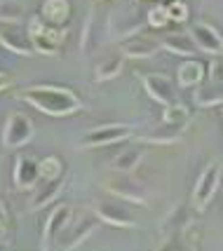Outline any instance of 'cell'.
I'll use <instances>...</instances> for the list:
<instances>
[{"mask_svg":"<svg viewBox=\"0 0 223 251\" xmlns=\"http://www.w3.org/2000/svg\"><path fill=\"white\" fill-rule=\"evenodd\" d=\"M17 97L26 101L28 106L40 110L50 118H71L82 110L80 97L68 87H54V85H28L19 89Z\"/></svg>","mask_w":223,"mask_h":251,"instance_id":"6da1fadb","label":"cell"},{"mask_svg":"<svg viewBox=\"0 0 223 251\" xmlns=\"http://www.w3.org/2000/svg\"><path fill=\"white\" fill-rule=\"evenodd\" d=\"M26 33L33 43L35 54H45V56H54L59 54L61 45L66 40V28L64 26H52L47 24L43 17H31Z\"/></svg>","mask_w":223,"mask_h":251,"instance_id":"7a4b0ae2","label":"cell"},{"mask_svg":"<svg viewBox=\"0 0 223 251\" xmlns=\"http://www.w3.org/2000/svg\"><path fill=\"white\" fill-rule=\"evenodd\" d=\"M134 136L132 125H124V122H111V125H101L94 129H87L80 141L75 143L78 151H92V148H103V146H113V143L127 141Z\"/></svg>","mask_w":223,"mask_h":251,"instance_id":"3957f363","label":"cell"},{"mask_svg":"<svg viewBox=\"0 0 223 251\" xmlns=\"http://www.w3.org/2000/svg\"><path fill=\"white\" fill-rule=\"evenodd\" d=\"M103 190L108 195H115L120 200H124V202L141 204V207H146L148 200H150V190L136 176H132V172H115V176H111L103 183Z\"/></svg>","mask_w":223,"mask_h":251,"instance_id":"277c9868","label":"cell"},{"mask_svg":"<svg viewBox=\"0 0 223 251\" xmlns=\"http://www.w3.org/2000/svg\"><path fill=\"white\" fill-rule=\"evenodd\" d=\"M146 26V14L136 5H124L120 10L111 12L108 17V35L115 43H123L136 33H141Z\"/></svg>","mask_w":223,"mask_h":251,"instance_id":"5b68a950","label":"cell"},{"mask_svg":"<svg viewBox=\"0 0 223 251\" xmlns=\"http://www.w3.org/2000/svg\"><path fill=\"white\" fill-rule=\"evenodd\" d=\"M223 181V164L219 160H212L204 169L200 172L195 186H193V195H190V207L202 211L212 202V197L216 195V190L221 188Z\"/></svg>","mask_w":223,"mask_h":251,"instance_id":"8992f818","label":"cell"},{"mask_svg":"<svg viewBox=\"0 0 223 251\" xmlns=\"http://www.w3.org/2000/svg\"><path fill=\"white\" fill-rule=\"evenodd\" d=\"M35 136V125L33 120L26 115V113H10L7 120H5V127H2V134H0V141H2V148L5 151H19L24 146L33 141Z\"/></svg>","mask_w":223,"mask_h":251,"instance_id":"52a82bcc","label":"cell"},{"mask_svg":"<svg viewBox=\"0 0 223 251\" xmlns=\"http://www.w3.org/2000/svg\"><path fill=\"white\" fill-rule=\"evenodd\" d=\"M94 216L103 223H108L113 228H134L136 219H134L132 209L124 204V200L120 197H99L94 204H92Z\"/></svg>","mask_w":223,"mask_h":251,"instance_id":"ba28073f","label":"cell"},{"mask_svg":"<svg viewBox=\"0 0 223 251\" xmlns=\"http://www.w3.org/2000/svg\"><path fill=\"white\" fill-rule=\"evenodd\" d=\"M99 228V219L94 216V214H87V211H80L78 216L73 219L71 216V221L66 223V228H64V232L59 235V240H56L54 249H75V247H80L82 242L87 240L89 235L94 232V230Z\"/></svg>","mask_w":223,"mask_h":251,"instance_id":"9c48e42d","label":"cell"},{"mask_svg":"<svg viewBox=\"0 0 223 251\" xmlns=\"http://www.w3.org/2000/svg\"><path fill=\"white\" fill-rule=\"evenodd\" d=\"M188 35L193 40V45L200 52H204V54L209 56L223 54V35L214 28L212 24H204V22L193 24V26H188Z\"/></svg>","mask_w":223,"mask_h":251,"instance_id":"30bf717a","label":"cell"},{"mask_svg":"<svg viewBox=\"0 0 223 251\" xmlns=\"http://www.w3.org/2000/svg\"><path fill=\"white\" fill-rule=\"evenodd\" d=\"M144 80V89L148 92V97L157 101L160 106H169V103H176L178 101V92L176 85L162 73H148L141 77Z\"/></svg>","mask_w":223,"mask_h":251,"instance_id":"8fae6325","label":"cell"},{"mask_svg":"<svg viewBox=\"0 0 223 251\" xmlns=\"http://www.w3.org/2000/svg\"><path fill=\"white\" fill-rule=\"evenodd\" d=\"M71 216H73V209L68 207V204H56L54 211L47 216V221H45V228H43V242H40V247H43L45 251L54 249L56 240H59V235L64 232V228H66V223L71 221Z\"/></svg>","mask_w":223,"mask_h":251,"instance_id":"7c38bea8","label":"cell"},{"mask_svg":"<svg viewBox=\"0 0 223 251\" xmlns=\"http://www.w3.org/2000/svg\"><path fill=\"white\" fill-rule=\"evenodd\" d=\"M0 45L5 50H10L19 56H33V43L28 38V33L22 31L17 24H0Z\"/></svg>","mask_w":223,"mask_h":251,"instance_id":"4fadbf2b","label":"cell"},{"mask_svg":"<svg viewBox=\"0 0 223 251\" xmlns=\"http://www.w3.org/2000/svg\"><path fill=\"white\" fill-rule=\"evenodd\" d=\"M40 181V172H38V160L33 155H19L14 162V172H12V183L17 190H33L35 183Z\"/></svg>","mask_w":223,"mask_h":251,"instance_id":"5bb4252c","label":"cell"},{"mask_svg":"<svg viewBox=\"0 0 223 251\" xmlns=\"http://www.w3.org/2000/svg\"><path fill=\"white\" fill-rule=\"evenodd\" d=\"M64 183H66V176H54V178H40L33 188V195H31V209L33 211H40L47 204H52L56 197L61 195L64 190Z\"/></svg>","mask_w":223,"mask_h":251,"instance_id":"9a60e30c","label":"cell"},{"mask_svg":"<svg viewBox=\"0 0 223 251\" xmlns=\"http://www.w3.org/2000/svg\"><path fill=\"white\" fill-rule=\"evenodd\" d=\"M188 223H190V209H188V204L181 202V204H176V207L162 219V223H160V237H162V240L181 237V232L186 230Z\"/></svg>","mask_w":223,"mask_h":251,"instance_id":"2e32d148","label":"cell"},{"mask_svg":"<svg viewBox=\"0 0 223 251\" xmlns=\"http://www.w3.org/2000/svg\"><path fill=\"white\" fill-rule=\"evenodd\" d=\"M160 50H162V45L157 40H150V38H146L141 33L123 40V56H127V59H150Z\"/></svg>","mask_w":223,"mask_h":251,"instance_id":"e0dca14e","label":"cell"},{"mask_svg":"<svg viewBox=\"0 0 223 251\" xmlns=\"http://www.w3.org/2000/svg\"><path fill=\"white\" fill-rule=\"evenodd\" d=\"M186 125H174V122H160L155 129L146 131L144 136H139V141L146 143H176L181 141V136L186 134Z\"/></svg>","mask_w":223,"mask_h":251,"instance_id":"ac0fdd59","label":"cell"},{"mask_svg":"<svg viewBox=\"0 0 223 251\" xmlns=\"http://www.w3.org/2000/svg\"><path fill=\"white\" fill-rule=\"evenodd\" d=\"M204 75H207V66L193 56H188L176 71V80L181 87H198V85H202Z\"/></svg>","mask_w":223,"mask_h":251,"instance_id":"d6986e66","label":"cell"},{"mask_svg":"<svg viewBox=\"0 0 223 251\" xmlns=\"http://www.w3.org/2000/svg\"><path fill=\"white\" fill-rule=\"evenodd\" d=\"M40 17L52 26H66L71 19V0H45L40 7Z\"/></svg>","mask_w":223,"mask_h":251,"instance_id":"ffe728a7","label":"cell"},{"mask_svg":"<svg viewBox=\"0 0 223 251\" xmlns=\"http://www.w3.org/2000/svg\"><path fill=\"white\" fill-rule=\"evenodd\" d=\"M141 160H144V151L129 146V148H124L123 153H118L111 162H108V169H111V172H134V169L141 164Z\"/></svg>","mask_w":223,"mask_h":251,"instance_id":"44dd1931","label":"cell"},{"mask_svg":"<svg viewBox=\"0 0 223 251\" xmlns=\"http://www.w3.org/2000/svg\"><path fill=\"white\" fill-rule=\"evenodd\" d=\"M193 101L207 108V106H221L223 103V85L219 82H207V85H198L195 87V94H193Z\"/></svg>","mask_w":223,"mask_h":251,"instance_id":"7402d4cb","label":"cell"},{"mask_svg":"<svg viewBox=\"0 0 223 251\" xmlns=\"http://www.w3.org/2000/svg\"><path fill=\"white\" fill-rule=\"evenodd\" d=\"M160 45L169 50V52H174V54H181V56H193L198 52V47L193 45L188 33H169L167 38H162Z\"/></svg>","mask_w":223,"mask_h":251,"instance_id":"603a6c76","label":"cell"},{"mask_svg":"<svg viewBox=\"0 0 223 251\" xmlns=\"http://www.w3.org/2000/svg\"><path fill=\"white\" fill-rule=\"evenodd\" d=\"M123 56H111L106 61L97 64V71H94V82H108L113 77H118L123 73Z\"/></svg>","mask_w":223,"mask_h":251,"instance_id":"cb8c5ba5","label":"cell"},{"mask_svg":"<svg viewBox=\"0 0 223 251\" xmlns=\"http://www.w3.org/2000/svg\"><path fill=\"white\" fill-rule=\"evenodd\" d=\"M162 120L174 122V125H186V127H188L190 125V108L183 106L181 101L169 103V106H165V110H162Z\"/></svg>","mask_w":223,"mask_h":251,"instance_id":"d4e9b609","label":"cell"},{"mask_svg":"<svg viewBox=\"0 0 223 251\" xmlns=\"http://www.w3.org/2000/svg\"><path fill=\"white\" fill-rule=\"evenodd\" d=\"M24 19V7L19 0H0V24H19Z\"/></svg>","mask_w":223,"mask_h":251,"instance_id":"484cf974","label":"cell"},{"mask_svg":"<svg viewBox=\"0 0 223 251\" xmlns=\"http://www.w3.org/2000/svg\"><path fill=\"white\" fill-rule=\"evenodd\" d=\"M38 172H40V178H54V176L64 174V162L56 157V155H47L38 162Z\"/></svg>","mask_w":223,"mask_h":251,"instance_id":"4316f807","label":"cell"},{"mask_svg":"<svg viewBox=\"0 0 223 251\" xmlns=\"http://www.w3.org/2000/svg\"><path fill=\"white\" fill-rule=\"evenodd\" d=\"M146 24L150 28H162L169 24V12H167V5H153L148 7L146 12Z\"/></svg>","mask_w":223,"mask_h":251,"instance_id":"83f0119b","label":"cell"},{"mask_svg":"<svg viewBox=\"0 0 223 251\" xmlns=\"http://www.w3.org/2000/svg\"><path fill=\"white\" fill-rule=\"evenodd\" d=\"M167 12H169V22H174V24L188 22V17H190L188 2H183V0H172L167 5Z\"/></svg>","mask_w":223,"mask_h":251,"instance_id":"f1b7e54d","label":"cell"},{"mask_svg":"<svg viewBox=\"0 0 223 251\" xmlns=\"http://www.w3.org/2000/svg\"><path fill=\"white\" fill-rule=\"evenodd\" d=\"M209 80L223 85V54L214 56V61L209 64Z\"/></svg>","mask_w":223,"mask_h":251,"instance_id":"f546056e","label":"cell"},{"mask_svg":"<svg viewBox=\"0 0 223 251\" xmlns=\"http://www.w3.org/2000/svg\"><path fill=\"white\" fill-rule=\"evenodd\" d=\"M10 85H12V82H10V77L5 75V73H0V92H2V89H7Z\"/></svg>","mask_w":223,"mask_h":251,"instance_id":"4dcf8cb0","label":"cell"},{"mask_svg":"<svg viewBox=\"0 0 223 251\" xmlns=\"http://www.w3.org/2000/svg\"><path fill=\"white\" fill-rule=\"evenodd\" d=\"M0 221H7V211H5V204L0 202Z\"/></svg>","mask_w":223,"mask_h":251,"instance_id":"1f68e13d","label":"cell"},{"mask_svg":"<svg viewBox=\"0 0 223 251\" xmlns=\"http://www.w3.org/2000/svg\"><path fill=\"white\" fill-rule=\"evenodd\" d=\"M7 232V221H0V237Z\"/></svg>","mask_w":223,"mask_h":251,"instance_id":"d6a6232c","label":"cell"},{"mask_svg":"<svg viewBox=\"0 0 223 251\" xmlns=\"http://www.w3.org/2000/svg\"><path fill=\"white\" fill-rule=\"evenodd\" d=\"M221 106H223V103H221Z\"/></svg>","mask_w":223,"mask_h":251,"instance_id":"836d02e7","label":"cell"}]
</instances>
